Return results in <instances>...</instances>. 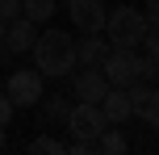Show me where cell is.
<instances>
[{
	"label": "cell",
	"mask_w": 159,
	"mask_h": 155,
	"mask_svg": "<svg viewBox=\"0 0 159 155\" xmlns=\"http://www.w3.org/2000/svg\"><path fill=\"white\" fill-rule=\"evenodd\" d=\"M30 55H34V67H38L42 75H50V80H67V75L80 67V59H75V38H71L67 30H42Z\"/></svg>",
	"instance_id": "cell-1"
},
{
	"label": "cell",
	"mask_w": 159,
	"mask_h": 155,
	"mask_svg": "<svg viewBox=\"0 0 159 155\" xmlns=\"http://www.w3.org/2000/svg\"><path fill=\"white\" fill-rule=\"evenodd\" d=\"M147 30H151V21H147V13L143 8H134V4H117V8H109V21H105V38L113 42V46H143V38H147Z\"/></svg>",
	"instance_id": "cell-2"
},
{
	"label": "cell",
	"mask_w": 159,
	"mask_h": 155,
	"mask_svg": "<svg viewBox=\"0 0 159 155\" xmlns=\"http://www.w3.org/2000/svg\"><path fill=\"white\" fill-rule=\"evenodd\" d=\"M4 92L13 97L17 109H34L42 105V97H46V75L38 71V67H25V71H13L4 84Z\"/></svg>",
	"instance_id": "cell-3"
},
{
	"label": "cell",
	"mask_w": 159,
	"mask_h": 155,
	"mask_svg": "<svg viewBox=\"0 0 159 155\" xmlns=\"http://www.w3.org/2000/svg\"><path fill=\"white\" fill-rule=\"evenodd\" d=\"M109 126V117H105L101 105H92V101H75L71 113H67V130L75 134V139H101V130Z\"/></svg>",
	"instance_id": "cell-4"
},
{
	"label": "cell",
	"mask_w": 159,
	"mask_h": 155,
	"mask_svg": "<svg viewBox=\"0 0 159 155\" xmlns=\"http://www.w3.org/2000/svg\"><path fill=\"white\" fill-rule=\"evenodd\" d=\"M67 13L80 34H105V21H109L105 0H67Z\"/></svg>",
	"instance_id": "cell-5"
},
{
	"label": "cell",
	"mask_w": 159,
	"mask_h": 155,
	"mask_svg": "<svg viewBox=\"0 0 159 155\" xmlns=\"http://www.w3.org/2000/svg\"><path fill=\"white\" fill-rule=\"evenodd\" d=\"M101 71L109 75V84H130V80H138V50H134V46H113L109 55H105Z\"/></svg>",
	"instance_id": "cell-6"
},
{
	"label": "cell",
	"mask_w": 159,
	"mask_h": 155,
	"mask_svg": "<svg viewBox=\"0 0 159 155\" xmlns=\"http://www.w3.org/2000/svg\"><path fill=\"white\" fill-rule=\"evenodd\" d=\"M109 88H113V84H109V75H105L101 67L71 71V97H75V101H92V105H101Z\"/></svg>",
	"instance_id": "cell-7"
},
{
	"label": "cell",
	"mask_w": 159,
	"mask_h": 155,
	"mask_svg": "<svg viewBox=\"0 0 159 155\" xmlns=\"http://www.w3.org/2000/svg\"><path fill=\"white\" fill-rule=\"evenodd\" d=\"M38 21H30V17H13V21H8V34H4V46L13 50V55H30L34 50V42H38Z\"/></svg>",
	"instance_id": "cell-8"
},
{
	"label": "cell",
	"mask_w": 159,
	"mask_h": 155,
	"mask_svg": "<svg viewBox=\"0 0 159 155\" xmlns=\"http://www.w3.org/2000/svg\"><path fill=\"white\" fill-rule=\"evenodd\" d=\"M101 109H105V117H109V126H126L130 117H134V105H130V92H126V84H113V88L105 92Z\"/></svg>",
	"instance_id": "cell-9"
},
{
	"label": "cell",
	"mask_w": 159,
	"mask_h": 155,
	"mask_svg": "<svg viewBox=\"0 0 159 155\" xmlns=\"http://www.w3.org/2000/svg\"><path fill=\"white\" fill-rule=\"evenodd\" d=\"M109 50H113V42L105 38V34H84V38L75 42V59H80V67H101Z\"/></svg>",
	"instance_id": "cell-10"
},
{
	"label": "cell",
	"mask_w": 159,
	"mask_h": 155,
	"mask_svg": "<svg viewBox=\"0 0 159 155\" xmlns=\"http://www.w3.org/2000/svg\"><path fill=\"white\" fill-rule=\"evenodd\" d=\"M126 147H130V139L121 134V126H105L101 139H96V151L101 155H126Z\"/></svg>",
	"instance_id": "cell-11"
},
{
	"label": "cell",
	"mask_w": 159,
	"mask_h": 155,
	"mask_svg": "<svg viewBox=\"0 0 159 155\" xmlns=\"http://www.w3.org/2000/svg\"><path fill=\"white\" fill-rule=\"evenodd\" d=\"M67 113H71V101L67 97H59V92H46L42 97V117L46 122H63L67 126Z\"/></svg>",
	"instance_id": "cell-12"
},
{
	"label": "cell",
	"mask_w": 159,
	"mask_h": 155,
	"mask_svg": "<svg viewBox=\"0 0 159 155\" xmlns=\"http://www.w3.org/2000/svg\"><path fill=\"white\" fill-rule=\"evenodd\" d=\"M55 8H59V0H25V17L38 21V25H46L55 17Z\"/></svg>",
	"instance_id": "cell-13"
},
{
	"label": "cell",
	"mask_w": 159,
	"mask_h": 155,
	"mask_svg": "<svg viewBox=\"0 0 159 155\" xmlns=\"http://www.w3.org/2000/svg\"><path fill=\"white\" fill-rule=\"evenodd\" d=\"M126 92H130V105H134V117H138V113H143V105H147V97L155 92V84H151V80H130Z\"/></svg>",
	"instance_id": "cell-14"
},
{
	"label": "cell",
	"mask_w": 159,
	"mask_h": 155,
	"mask_svg": "<svg viewBox=\"0 0 159 155\" xmlns=\"http://www.w3.org/2000/svg\"><path fill=\"white\" fill-rule=\"evenodd\" d=\"M25 151H30V155H63L67 143H63V139H50V134H38V139H34Z\"/></svg>",
	"instance_id": "cell-15"
},
{
	"label": "cell",
	"mask_w": 159,
	"mask_h": 155,
	"mask_svg": "<svg viewBox=\"0 0 159 155\" xmlns=\"http://www.w3.org/2000/svg\"><path fill=\"white\" fill-rule=\"evenodd\" d=\"M138 117H143V122H147V126H151V130L159 134V88L151 92V97H147V105H143V113H138Z\"/></svg>",
	"instance_id": "cell-16"
},
{
	"label": "cell",
	"mask_w": 159,
	"mask_h": 155,
	"mask_svg": "<svg viewBox=\"0 0 159 155\" xmlns=\"http://www.w3.org/2000/svg\"><path fill=\"white\" fill-rule=\"evenodd\" d=\"M138 80H159V59H151V55H138Z\"/></svg>",
	"instance_id": "cell-17"
},
{
	"label": "cell",
	"mask_w": 159,
	"mask_h": 155,
	"mask_svg": "<svg viewBox=\"0 0 159 155\" xmlns=\"http://www.w3.org/2000/svg\"><path fill=\"white\" fill-rule=\"evenodd\" d=\"M25 13V0H0V17L4 21H13V17H21Z\"/></svg>",
	"instance_id": "cell-18"
},
{
	"label": "cell",
	"mask_w": 159,
	"mask_h": 155,
	"mask_svg": "<svg viewBox=\"0 0 159 155\" xmlns=\"http://www.w3.org/2000/svg\"><path fill=\"white\" fill-rule=\"evenodd\" d=\"M13 113H17L13 97H8V92H0V126H8V122H13Z\"/></svg>",
	"instance_id": "cell-19"
},
{
	"label": "cell",
	"mask_w": 159,
	"mask_h": 155,
	"mask_svg": "<svg viewBox=\"0 0 159 155\" xmlns=\"http://www.w3.org/2000/svg\"><path fill=\"white\" fill-rule=\"evenodd\" d=\"M143 55L159 59V30H147V38H143Z\"/></svg>",
	"instance_id": "cell-20"
},
{
	"label": "cell",
	"mask_w": 159,
	"mask_h": 155,
	"mask_svg": "<svg viewBox=\"0 0 159 155\" xmlns=\"http://www.w3.org/2000/svg\"><path fill=\"white\" fill-rule=\"evenodd\" d=\"M143 13H147V21H151V30H159V0H147Z\"/></svg>",
	"instance_id": "cell-21"
},
{
	"label": "cell",
	"mask_w": 159,
	"mask_h": 155,
	"mask_svg": "<svg viewBox=\"0 0 159 155\" xmlns=\"http://www.w3.org/2000/svg\"><path fill=\"white\" fill-rule=\"evenodd\" d=\"M4 34H8V21L0 17V46H4Z\"/></svg>",
	"instance_id": "cell-22"
},
{
	"label": "cell",
	"mask_w": 159,
	"mask_h": 155,
	"mask_svg": "<svg viewBox=\"0 0 159 155\" xmlns=\"http://www.w3.org/2000/svg\"><path fill=\"white\" fill-rule=\"evenodd\" d=\"M0 151H4V126H0Z\"/></svg>",
	"instance_id": "cell-23"
},
{
	"label": "cell",
	"mask_w": 159,
	"mask_h": 155,
	"mask_svg": "<svg viewBox=\"0 0 159 155\" xmlns=\"http://www.w3.org/2000/svg\"><path fill=\"white\" fill-rule=\"evenodd\" d=\"M59 4H67V0H59Z\"/></svg>",
	"instance_id": "cell-24"
}]
</instances>
